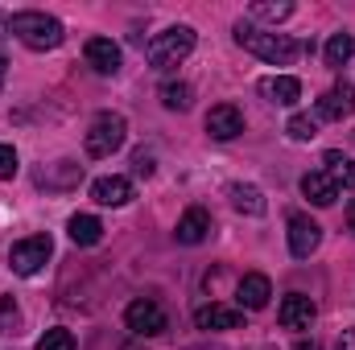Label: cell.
Listing matches in <instances>:
<instances>
[{
  "label": "cell",
  "instance_id": "9a60e30c",
  "mask_svg": "<svg viewBox=\"0 0 355 350\" xmlns=\"http://www.w3.org/2000/svg\"><path fill=\"white\" fill-rule=\"evenodd\" d=\"M178 243H186V248H198L207 235H211V214L202 210V206H190L182 219H178Z\"/></svg>",
  "mask_w": 355,
  "mask_h": 350
},
{
  "label": "cell",
  "instance_id": "5bb4252c",
  "mask_svg": "<svg viewBox=\"0 0 355 350\" xmlns=\"http://www.w3.org/2000/svg\"><path fill=\"white\" fill-rule=\"evenodd\" d=\"M83 54H87V66L95 75H116L120 71V46L112 37H91Z\"/></svg>",
  "mask_w": 355,
  "mask_h": 350
},
{
  "label": "cell",
  "instance_id": "f546056e",
  "mask_svg": "<svg viewBox=\"0 0 355 350\" xmlns=\"http://www.w3.org/2000/svg\"><path fill=\"white\" fill-rule=\"evenodd\" d=\"M347 227H352V231H355V198H352V202H347Z\"/></svg>",
  "mask_w": 355,
  "mask_h": 350
},
{
  "label": "cell",
  "instance_id": "ba28073f",
  "mask_svg": "<svg viewBox=\"0 0 355 350\" xmlns=\"http://www.w3.org/2000/svg\"><path fill=\"white\" fill-rule=\"evenodd\" d=\"M277 317H281V326H285V330H310V326H314V317H318V305H314L306 293H289V297L281 301Z\"/></svg>",
  "mask_w": 355,
  "mask_h": 350
},
{
  "label": "cell",
  "instance_id": "d6986e66",
  "mask_svg": "<svg viewBox=\"0 0 355 350\" xmlns=\"http://www.w3.org/2000/svg\"><path fill=\"white\" fill-rule=\"evenodd\" d=\"M67 235H71V243H79V248H95V243L103 239V223H99L95 214H75V219L67 223Z\"/></svg>",
  "mask_w": 355,
  "mask_h": 350
},
{
  "label": "cell",
  "instance_id": "30bf717a",
  "mask_svg": "<svg viewBox=\"0 0 355 350\" xmlns=\"http://www.w3.org/2000/svg\"><path fill=\"white\" fill-rule=\"evenodd\" d=\"M207 132H211V140H236V136L244 132V116H240V107H232V103L211 107V111H207Z\"/></svg>",
  "mask_w": 355,
  "mask_h": 350
},
{
  "label": "cell",
  "instance_id": "d4e9b609",
  "mask_svg": "<svg viewBox=\"0 0 355 350\" xmlns=\"http://www.w3.org/2000/svg\"><path fill=\"white\" fill-rule=\"evenodd\" d=\"M37 350H75V334L62 330V326H54V330H46L37 338Z\"/></svg>",
  "mask_w": 355,
  "mask_h": 350
},
{
  "label": "cell",
  "instance_id": "277c9868",
  "mask_svg": "<svg viewBox=\"0 0 355 350\" xmlns=\"http://www.w3.org/2000/svg\"><path fill=\"white\" fill-rule=\"evenodd\" d=\"M124 136H128V120L124 116H116V111H99L95 120H91L87 128V153L91 157H112L120 145H124Z\"/></svg>",
  "mask_w": 355,
  "mask_h": 350
},
{
  "label": "cell",
  "instance_id": "7a4b0ae2",
  "mask_svg": "<svg viewBox=\"0 0 355 350\" xmlns=\"http://www.w3.org/2000/svg\"><path fill=\"white\" fill-rule=\"evenodd\" d=\"M8 29H12L29 50H58V46L67 42L62 21H58V17H50V12H12Z\"/></svg>",
  "mask_w": 355,
  "mask_h": 350
},
{
  "label": "cell",
  "instance_id": "5b68a950",
  "mask_svg": "<svg viewBox=\"0 0 355 350\" xmlns=\"http://www.w3.org/2000/svg\"><path fill=\"white\" fill-rule=\"evenodd\" d=\"M50 256H54V239H50V235H29V239L12 243L8 268H12L17 276H37V272L50 264Z\"/></svg>",
  "mask_w": 355,
  "mask_h": 350
},
{
  "label": "cell",
  "instance_id": "484cf974",
  "mask_svg": "<svg viewBox=\"0 0 355 350\" xmlns=\"http://www.w3.org/2000/svg\"><path fill=\"white\" fill-rule=\"evenodd\" d=\"M17 149L12 145H0V181H8V177H17Z\"/></svg>",
  "mask_w": 355,
  "mask_h": 350
},
{
  "label": "cell",
  "instance_id": "cb8c5ba5",
  "mask_svg": "<svg viewBox=\"0 0 355 350\" xmlns=\"http://www.w3.org/2000/svg\"><path fill=\"white\" fill-rule=\"evenodd\" d=\"M285 136H289V140H297V145H310V140L318 136V120H310V116H289Z\"/></svg>",
  "mask_w": 355,
  "mask_h": 350
},
{
  "label": "cell",
  "instance_id": "44dd1931",
  "mask_svg": "<svg viewBox=\"0 0 355 350\" xmlns=\"http://www.w3.org/2000/svg\"><path fill=\"white\" fill-rule=\"evenodd\" d=\"M248 12H252V25H257V21L281 25V21H289V17H293V4H289V0H257Z\"/></svg>",
  "mask_w": 355,
  "mask_h": 350
},
{
  "label": "cell",
  "instance_id": "7c38bea8",
  "mask_svg": "<svg viewBox=\"0 0 355 350\" xmlns=\"http://www.w3.org/2000/svg\"><path fill=\"white\" fill-rule=\"evenodd\" d=\"M257 91L265 95L268 103H277V107H293L297 99H302V83L293 79V75H268L257 83Z\"/></svg>",
  "mask_w": 355,
  "mask_h": 350
},
{
  "label": "cell",
  "instance_id": "ffe728a7",
  "mask_svg": "<svg viewBox=\"0 0 355 350\" xmlns=\"http://www.w3.org/2000/svg\"><path fill=\"white\" fill-rule=\"evenodd\" d=\"M322 165H327L322 174L331 177L339 190H343V185L352 190V185H355V161H352V157H343L339 149H327V153H322Z\"/></svg>",
  "mask_w": 355,
  "mask_h": 350
},
{
  "label": "cell",
  "instance_id": "2e32d148",
  "mask_svg": "<svg viewBox=\"0 0 355 350\" xmlns=\"http://www.w3.org/2000/svg\"><path fill=\"white\" fill-rule=\"evenodd\" d=\"M268 297H272V284H268V276H261V272H248L240 280V288H236L240 309H265Z\"/></svg>",
  "mask_w": 355,
  "mask_h": 350
},
{
  "label": "cell",
  "instance_id": "1f68e13d",
  "mask_svg": "<svg viewBox=\"0 0 355 350\" xmlns=\"http://www.w3.org/2000/svg\"><path fill=\"white\" fill-rule=\"evenodd\" d=\"M339 347H355V334L352 338H339Z\"/></svg>",
  "mask_w": 355,
  "mask_h": 350
},
{
  "label": "cell",
  "instance_id": "9c48e42d",
  "mask_svg": "<svg viewBox=\"0 0 355 350\" xmlns=\"http://www.w3.org/2000/svg\"><path fill=\"white\" fill-rule=\"evenodd\" d=\"M318 116H322V120H335V124L352 120L355 116V87L352 83H335L331 91H322V99H318Z\"/></svg>",
  "mask_w": 355,
  "mask_h": 350
},
{
  "label": "cell",
  "instance_id": "8fae6325",
  "mask_svg": "<svg viewBox=\"0 0 355 350\" xmlns=\"http://www.w3.org/2000/svg\"><path fill=\"white\" fill-rule=\"evenodd\" d=\"M240 322H244V309H227V305H202V309H194V326L198 330H240Z\"/></svg>",
  "mask_w": 355,
  "mask_h": 350
},
{
  "label": "cell",
  "instance_id": "4316f807",
  "mask_svg": "<svg viewBox=\"0 0 355 350\" xmlns=\"http://www.w3.org/2000/svg\"><path fill=\"white\" fill-rule=\"evenodd\" d=\"M132 169H137L141 177H149V174H153V153H145V149H141V153H132Z\"/></svg>",
  "mask_w": 355,
  "mask_h": 350
},
{
  "label": "cell",
  "instance_id": "e0dca14e",
  "mask_svg": "<svg viewBox=\"0 0 355 350\" xmlns=\"http://www.w3.org/2000/svg\"><path fill=\"white\" fill-rule=\"evenodd\" d=\"M227 198H232V206H236L240 214H252V219H261V214L268 210L265 194H261L257 185H248V181H236V185L227 190Z\"/></svg>",
  "mask_w": 355,
  "mask_h": 350
},
{
  "label": "cell",
  "instance_id": "4fadbf2b",
  "mask_svg": "<svg viewBox=\"0 0 355 350\" xmlns=\"http://www.w3.org/2000/svg\"><path fill=\"white\" fill-rule=\"evenodd\" d=\"M91 198L99 206H128L132 202V181L128 177H95L91 181Z\"/></svg>",
  "mask_w": 355,
  "mask_h": 350
},
{
  "label": "cell",
  "instance_id": "4dcf8cb0",
  "mask_svg": "<svg viewBox=\"0 0 355 350\" xmlns=\"http://www.w3.org/2000/svg\"><path fill=\"white\" fill-rule=\"evenodd\" d=\"M293 350H322V347H318V342H297Z\"/></svg>",
  "mask_w": 355,
  "mask_h": 350
},
{
  "label": "cell",
  "instance_id": "ac0fdd59",
  "mask_svg": "<svg viewBox=\"0 0 355 350\" xmlns=\"http://www.w3.org/2000/svg\"><path fill=\"white\" fill-rule=\"evenodd\" d=\"M302 194H306L314 206H335V198H339V185L322 174V169H314V174L302 177Z\"/></svg>",
  "mask_w": 355,
  "mask_h": 350
},
{
  "label": "cell",
  "instance_id": "6da1fadb",
  "mask_svg": "<svg viewBox=\"0 0 355 350\" xmlns=\"http://www.w3.org/2000/svg\"><path fill=\"white\" fill-rule=\"evenodd\" d=\"M236 42H240L248 54L265 58L268 66H293V58H297V42H293L289 33H265V29L252 25V21H236Z\"/></svg>",
  "mask_w": 355,
  "mask_h": 350
},
{
  "label": "cell",
  "instance_id": "7402d4cb",
  "mask_svg": "<svg viewBox=\"0 0 355 350\" xmlns=\"http://www.w3.org/2000/svg\"><path fill=\"white\" fill-rule=\"evenodd\" d=\"M327 66H347V58L355 54V42H352V33H331V42H327Z\"/></svg>",
  "mask_w": 355,
  "mask_h": 350
},
{
  "label": "cell",
  "instance_id": "52a82bcc",
  "mask_svg": "<svg viewBox=\"0 0 355 350\" xmlns=\"http://www.w3.org/2000/svg\"><path fill=\"white\" fill-rule=\"evenodd\" d=\"M318 243H322V227L310 214H293L289 219V252H293V260H310L318 252Z\"/></svg>",
  "mask_w": 355,
  "mask_h": 350
},
{
  "label": "cell",
  "instance_id": "83f0119b",
  "mask_svg": "<svg viewBox=\"0 0 355 350\" xmlns=\"http://www.w3.org/2000/svg\"><path fill=\"white\" fill-rule=\"evenodd\" d=\"M0 322L8 326V322H17V305H12V297H4L0 301Z\"/></svg>",
  "mask_w": 355,
  "mask_h": 350
},
{
  "label": "cell",
  "instance_id": "3957f363",
  "mask_svg": "<svg viewBox=\"0 0 355 350\" xmlns=\"http://www.w3.org/2000/svg\"><path fill=\"white\" fill-rule=\"evenodd\" d=\"M190 50H194V29H190V25H170V29H162V33L149 37L145 58H149V66L170 71V66H178V62L190 58Z\"/></svg>",
  "mask_w": 355,
  "mask_h": 350
},
{
  "label": "cell",
  "instance_id": "603a6c76",
  "mask_svg": "<svg viewBox=\"0 0 355 350\" xmlns=\"http://www.w3.org/2000/svg\"><path fill=\"white\" fill-rule=\"evenodd\" d=\"M162 103L170 107V111H190V103H194V91L190 83H162Z\"/></svg>",
  "mask_w": 355,
  "mask_h": 350
},
{
  "label": "cell",
  "instance_id": "8992f818",
  "mask_svg": "<svg viewBox=\"0 0 355 350\" xmlns=\"http://www.w3.org/2000/svg\"><path fill=\"white\" fill-rule=\"evenodd\" d=\"M124 326H128L137 338H153V334H162V330L170 326V317H166V309H162L157 301L137 297V301L124 309Z\"/></svg>",
  "mask_w": 355,
  "mask_h": 350
},
{
  "label": "cell",
  "instance_id": "f1b7e54d",
  "mask_svg": "<svg viewBox=\"0 0 355 350\" xmlns=\"http://www.w3.org/2000/svg\"><path fill=\"white\" fill-rule=\"evenodd\" d=\"M4 75H8V58H4V50H0V87H4Z\"/></svg>",
  "mask_w": 355,
  "mask_h": 350
}]
</instances>
